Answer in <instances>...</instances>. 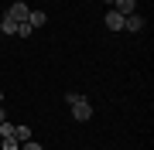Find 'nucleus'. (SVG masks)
<instances>
[{
	"instance_id": "1",
	"label": "nucleus",
	"mask_w": 154,
	"mask_h": 150,
	"mask_svg": "<svg viewBox=\"0 0 154 150\" xmlns=\"http://www.w3.org/2000/svg\"><path fill=\"white\" fill-rule=\"evenodd\" d=\"M72 116H75L79 123H86V119H93V106H89L86 99H79L75 106H72Z\"/></svg>"
},
{
	"instance_id": "2",
	"label": "nucleus",
	"mask_w": 154,
	"mask_h": 150,
	"mask_svg": "<svg viewBox=\"0 0 154 150\" xmlns=\"http://www.w3.org/2000/svg\"><path fill=\"white\" fill-rule=\"evenodd\" d=\"M28 14H31V7H28V4H11V10H7V17H11L14 24L28 21Z\"/></svg>"
},
{
	"instance_id": "3",
	"label": "nucleus",
	"mask_w": 154,
	"mask_h": 150,
	"mask_svg": "<svg viewBox=\"0 0 154 150\" xmlns=\"http://www.w3.org/2000/svg\"><path fill=\"white\" fill-rule=\"evenodd\" d=\"M103 24H106V28H110V31H123V14H116V10H110V14L103 17Z\"/></svg>"
},
{
	"instance_id": "4",
	"label": "nucleus",
	"mask_w": 154,
	"mask_h": 150,
	"mask_svg": "<svg viewBox=\"0 0 154 150\" xmlns=\"http://www.w3.org/2000/svg\"><path fill=\"white\" fill-rule=\"evenodd\" d=\"M113 10L127 17V14H134V10H137V0H113Z\"/></svg>"
},
{
	"instance_id": "5",
	"label": "nucleus",
	"mask_w": 154,
	"mask_h": 150,
	"mask_svg": "<svg viewBox=\"0 0 154 150\" xmlns=\"http://www.w3.org/2000/svg\"><path fill=\"white\" fill-rule=\"evenodd\" d=\"M144 28V17L140 14H127L123 17V31H140Z\"/></svg>"
},
{
	"instance_id": "6",
	"label": "nucleus",
	"mask_w": 154,
	"mask_h": 150,
	"mask_svg": "<svg viewBox=\"0 0 154 150\" xmlns=\"http://www.w3.org/2000/svg\"><path fill=\"white\" fill-rule=\"evenodd\" d=\"M14 140H17V143H24V140H31V126H24V123H21V126H14V133H11Z\"/></svg>"
},
{
	"instance_id": "7",
	"label": "nucleus",
	"mask_w": 154,
	"mask_h": 150,
	"mask_svg": "<svg viewBox=\"0 0 154 150\" xmlns=\"http://www.w3.org/2000/svg\"><path fill=\"white\" fill-rule=\"evenodd\" d=\"M45 21H48V17H45V10H31V14H28V24H31V28H41Z\"/></svg>"
},
{
	"instance_id": "8",
	"label": "nucleus",
	"mask_w": 154,
	"mask_h": 150,
	"mask_svg": "<svg viewBox=\"0 0 154 150\" xmlns=\"http://www.w3.org/2000/svg\"><path fill=\"white\" fill-rule=\"evenodd\" d=\"M0 34H17V24L11 21V17H4V21H0Z\"/></svg>"
},
{
	"instance_id": "9",
	"label": "nucleus",
	"mask_w": 154,
	"mask_h": 150,
	"mask_svg": "<svg viewBox=\"0 0 154 150\" xmlns=\"http://www.w3.org/2000/svg\"><path fill=\"white\" fill-rule=\"evenodd\" d=\"M31 31H34V28H31L28 21H21V24H17V34H21V38H31Z\"/></svg>"
},
{
	"instance_id": "10",
	"label": "nucleus",
	"mask_w": 154,
	"mask_h": 150,
	"mask_svg": "<svg viewBox=\"0 0 154 150\" xmlns=\"http://www.w3.org/2000/svg\"><path fill=\"white\" fill-rule=\"evenodd\" d=\"M0 147H4V150H21V143H17L14 137H4V143H0Z\"/></svg>"
},
{
	"instance_id": "11",
	"label": "nucleus",
	"mask_w": 154,
	"mask_h": 150,
	"mask_svg": "<svg viewBox=\"0 0 154 150\" xmlns=\"http://www.w3.org/2000/svg\"><path fill=\"white\" fill-rule=\"evenodd\" d=\"M21 150H41V143H38V140H24Z\"/></svg>"
},
{
	"instance_id": "12",
	"label": "nucleus",
	"mask_w": 154,
	"mask_h": 150,
	"mask_svg": "<svg viewBox=\"0 0 154 150\" xmlns=\"http://www.w3.org/2000/svg\"><path fill=\"white\" fill-rule=\"evenodd\" d=\"M11 133H14V126H11V123L4 119V123H0V137H11Z\"/></svg>"
},
{
	"instance_id": "13",
	"label": "nucleus",
	"mask_w": 154,
	"mask_h": 150,
	"mask_svg": "<svg viewBox=\"0 0 154 150\" xmlns=\"http://www.w3.org/2000/svg\"><path fill=\"white\" fill-rule=\"evenodd\" d=\"M79 99H82V96H79V92H65V102H69V106H75Z\"/></svg>"
},
{
	"instance_id": "14",
	"label": "nucleus",
	"mask_w": 154,
	"mask_h": 150,
	"mask_svg": "<svg viewBox=\"0 0 154 150\" xmlns=\"http://www.w3.org/2000/svg\"><path fill=\"white\" fill-rule=\"evenodd\" d=\"M4 119H7V116H4V106H0V123H4Z\"/></svg>"
},
{
	"instance_id": "15",
	"label": "nucleus",
	"mask_w": 154,
	"mask_h": 150,
	"mask_svg": "<svg viewBox=\"0 0 154 150\" xmlns=\"http://www.w3.org/2000/svg\"><path fill=\"white\" fill-rule=\"evenodd\" d=\"M103 4H113V0H103Z\"/></svg>"
},
{
	"instance_id": "16",
	"label": "nucleus",
	"mask_w": 154,
	"mask_h": 150,
	"mask_svg": "<svg viewBox=\"0 0 154 150\" xmlns=\"http://www.w3.org/2000/svg\"><path fill=\"white\" fill-rule=\"evenodd\" d=\"M0 102H4V92H0Z\"/></svg>"
}]
</instances>
